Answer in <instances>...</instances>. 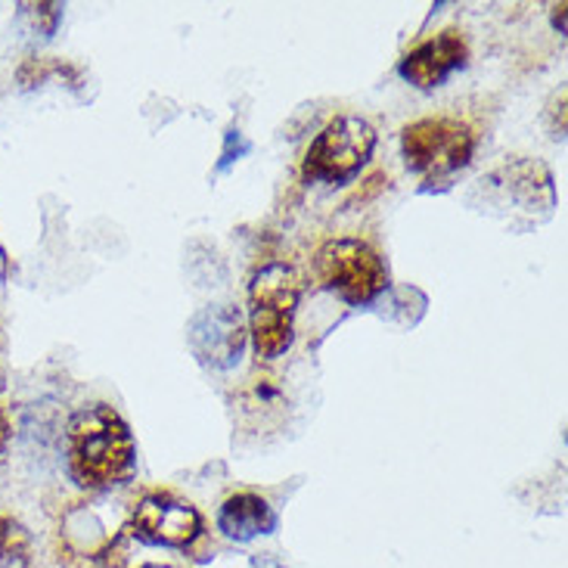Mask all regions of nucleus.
I'll return each instance as SVG.
<instances>
[{"label":"nucleus","mask_w":568,"mask_h":568,"mask_svg":"<svg viewBox=\"0 0 568 568\" xmlns=\"http://www.w3.org/2000/svg\"><path fill=\"white\" fill-rule=\"evenodd\" d=\"M69 473L81 488H115L134 473V438L109 404H91L69 419Z\"/></svg>","instance_id":"nucleus-1"},{"label":"nucleus","mask_w":568,"mask_h":568,"mask_svg":"<svg viewBox=\"0 0 568 568\" xmlns=\"http://www.w3.org/2000/svg\"><path fill=\"white\" fill-rule=\"evenodd\" d=\"M400 150L423 190H445L473 162L476 138L457 119H423L404 131Z\"/></svg>","instance_id":"nucleus-2"},{"label":"nucleus","mask_w":568,"mask_h":568,"mask_svg":"<svg viewBox=\"0 0 568 568\" xmlns=\"http://www.w3.org/2000/svg\"><path fill=\"white\" fill-rule=\"evenodd\" d=\"M298 277L286 264L262 267L248 290V326L255 354L262 361H274L292 345V323L298 307Z\"/></svg>","instance_id":"nucleus-3"},{"label":"nucleus","mask_w":568,"mask_h":568,"mask_svg":"<svg viewBox=\"0 0 568 568\" xmlns=\"http://www.w3.org/2000/svg\"><path fill=\"white\" fill-rule=\"evenodd\" d=\"M376 150V131L361 115H338L323 128L305 155V181L342 186L354 181Z\"/></svg>","instance_id":"nucleus-4"},{"label":"nucleus","mask_w":568,"mask_h":568,"mask_svg":"<svg viewBox=\"0 0 568 568\" xmlns=\"http://www.w3.org/2000/svg\"><path fill=\"white\" fill-rule=\"evenodd\" d=\"M314 267L323 290L336 292L348 305H369L388 286L383 258L361 240H329L317 252Z\"/></svg>","instance_id":"nucleus-5"},{"label":"nucleus","mask_w":568,"mask_h":568,"mask_svg":"<svg viewBox=\"0 0 568 568\" xmlns=\"http://www.w3.org/2000/svg\"><path fill=\"white\" fill-rule=\"evenodd\" d=\"M131 535L150 547L186 550L202 535V516L174 494H146L131 516Z\"/></svg>","instance_id":"nucleus-6"},{"label":"nucleus","mask_w":568,"mask_h":568,"mask_svg":"<svg viewBox=\"0 0 568 568\" xmlns=\"http://www.w3.org/2000/svg\"><path fill=\"white\" fill-rule=\"evenodd\" d=\"M190 352L200 357V364L212 369H231L240 364L246 352V326L243 314L231 305H209L190 321L186 329Z\"/></svg>","instance_id":"nucleus-7"},{"label":"nucleus","mask_w":568,"mask_h":568,"mask_svg":"<svg viewBox=\"0 0 568 568\" xmlns=\"http://www.w3.org/2000/svg\"><path fill=\"white\" fill-rule=\"evenodd\" d=\"M466 60H469V47L463 41V34L447 29L429 38L426 44L410 50L400 60L398 72L404 81H410V84L423 88V91H432V88H442L457 69H463Z\"/></svg>","instance_id":"nucleus-8"},{"label":"nucleus","mask_w":568,"mask_h":568,"mask_svg":"<svg viewBox=\"0 0 568 568\" xmlns=\"http://www.w3.org/2000/svg\"><path fill=\"white\" fill-rule=\"evenodd\" d=\"M217 528L224 531V538L246 544L262 535H274L277 513L258 494H233L217 509Z\"/></svg>","instance_id":"nucleus-9"},{"label":"nucleus","mask_w":568,"mask_h":568,"mask_svg":"<svg viewBox=\"0 0 568 568\" xmlns=\"http://www.w3.org/2000/svg\"><path fill=\"white\" fill-rule=\"evenodd\" d=\"M31 538L13 519L0 516V568H29Z\"/></svg>","instance_id":"nucleus-10"},{"label":"nucleus","mask_w":568,"mask_h":568,"mask_svg":"<svg viewBox=\"0 0 568 568\" xmlns=\"http://www.w3.org/2000/svg\"><path fill=\"white\" fill-rule=\"evenodd\" d=\"M22 13L31 19V29L41 31L44 38H50L53 29H57V22H60L62 7L60 3H26V7H22Z\"/></svg>","instance_id":"nucleus-11"},{"label":"nucleus","mask_w":568,"mask_h":568,"mask_svg":"<svg viewBox=\"0 0 568 568\" xmlns=\"http://www.w3.org/2000/svg\"><path fill=\"white\" fill-rule=\"evenodd\" d=\"M7 442H10V423H7V414L0 407V454L7 450Z\"/></svg>","instance_id":"nucleus-12"},{"label":"nucleus","mask_w":568,"mask_h":568,"mask_svg":"<svg viewBox=\"0 0 568 568\" xmlns=\"http://www.w3.org/2000/svg\"><path fill=\"white\" fill-rule=\"evenodd\" d=\"M140 568H171V566H159V562H146V566H140Z\"/></svg>","instance_id":"nucleus-13"}]
</instances>
